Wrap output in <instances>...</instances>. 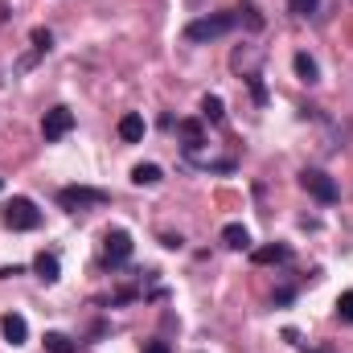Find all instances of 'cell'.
I'll return each mask as SVG.
<instances>
[{"label":"cell","instance_id":"cell-14","mask_svg":"<svg viewBox=\"0 0 353 353\" xmlns=\"http://www.w3.org/2000/svg\"><path fill=\"white\" fill-rule=\"evenodd\" d=\"M33 271H37V279H41V283H58V255L41 251V255L33 259Z\"/></svg>","mask_w":353,"mask_h":353},{"label":"cell","instance_id":"cell-6","mask_svg":"<svg viewBox=\"0 0 353 353\" xmlns=\"http://www.w3.org/2000/svg\"><path fill=\"white\" fill-rule=\"evenodd\" d=\"M132 259V234L128 230H107L103 234V263L107 267H119Z\"/></svg>","mask_w":353,"mask_h":353},{"label":"cell","instance_id":"cell-18","mask_svg":"<svg viewBox=\"0 0 353 353\" xmlns=\"http://www.w3.org/2000/svg\"><path fill=\"white\" fill-rule=\"evenodd\" d=\"M337 321H345V325H353V288H350V292H341V296H337Z\"/></svg>","mask_w":353,"mask_h":353},{"label":"cell","instance_id":"cell-25","mask_svg":"<svg viewBox=\"0 0 353 353\" xmlns=\"http://www.w3.org/2000/svg\"><path fill=\"white\" fill-rule=\"evenodd\" d=\"M12 275H21V267L12 263V267H0V279H12Z\"/></svg>","mask_w":353,"mask_h":353},{"label":"cell","instance_id":"cell-10","mask_svg":"<svg viewBox=\"0 0 353 353\" xmlns=\"http://www.w3.org/2000/svg\"><path fill=\"white\" fill-rule=\"evenodd\" d=\"M292 259V251L283 247V243H267V247H259V251H251V263L255 267H267V263H288Z\"/></svg>","mask_w":353,"mask_h":353},{"label":"cell","instance_id":"cell-17","mask_svg":"<svg viewBox=\"0 0 353 353\" xmlns=\"http://www.w3.org/2000/svg\"><path fill=\"white\" fill-rule=\"evenodd\" d=\"M46 353H79V345H74V337L50 329V333H46Z\"/></svg>","mask_w":353,"mask_h":353},{"label":"cell","instance_id":"cell-11","mask_svg":"<svg viewBox=\"0 0 353 353\" xmlns=\"http://www.w3.org/2000/svg\"><path fill=\"white\" fill-rule=\"evenodd\" d=\"M119 140H128V144H140V140H144V115L128 111V115L119 119Z\"/></svg>","mask_w":353,"mask_h":353},{"label":"cell","instance_id":"cell-23","mask_svg":"<svg viewBox=\"0 0 353 353\" xmlns=\"http://www.w3.org/2000/svg\"><path fill=\"white\" fill-rule=\"evenodd\" d=\"M292 296H296L292 288H279V292H275V304H292Z\"/></svg>","mask_w":353,"mask_h":353},{"label":"cell","instance_id":"cell-22","mask_svg":"<svg viewBox=\"0 0 353 353\" xmlns=\"http://www.w3.org/2000/svg\"><path fill=\"white\" fill-rule=\"evenodd\" d=\"M144 353H173V350H169V341H148Z\"/></svg>","mask_w":353,"mask_h":353},{"label":"cell","instance_id":"cell-5","mask_svg":"<svg viewBox=\"0 0 353 353\" xmlns=\"http://www.w3.org/2000/svg\"><path fill=\"white\" fill-rule=\"evenodd\" d=\"M70 132H74V111H70V107H50L46 119H41V136H46V144H58V140L70 136Z\"/></svg>","mask_w":353,"mask_h":353},{"label":"cell","instance_id":"cell-1","mask_svg":"<svg viewBox=\"0 0 353 353\" xmlns=\"http://www.w3.org/2000/svg\"><path fill=\"white\" fill-rule=\"evenodd\" d=\"M239 25V12H210V17H197L185 25V41H214V37H226L230 29Z\"/></svg>","mask_w":353,"mask_h":353},{"label":"cell","instance_id":"cell-20","mask_svg":"<svg viewBox=\"0 0 353 353\" xmlns=\"http://www.w3.org/2000/svg\"><path fill=\"white\" fill-rule=\"evenodd\" d=\"M288 8H292L296 17H312V12L321 8V0H288Z\"/></svg>","mask_w":353,"mask_h":353},{"label":"cell","instance_id":"cell-16","mask_svg":"<svg viewBox=\"0 0 353 353\" xmlns=\"http://www.w3.org/2000/svg\"><path fill=\"white\" fill-rule=\"evenodd\" d=\"M161 181H165L161 165H136V169H132V185H140V189H144V185H161Z\"/></svg>","mask_w":353,"mask_h":353},{"label":"cell","instance_id":"cell-24","mask_svg":"<svg viewBox=\"0 0 353 353\" xmlns=\"http://www.w3.org/2000/svg\"><path fill=\"white\" fill-rule=\"evenodd\" d=\"M161 243H165V247H169V251H176V247H181V234H165V239H161Z\"/></svg>","mask_w":353,"mask_h":353},{"label":"cell","instance_id":"cell-7","mask_svg":"<svg viewBox=\"0 0 353 353\" xmlns=\"http://www.w3.org/2000/svg\"><path fill=\"white\" fill-rule=\"evenodd\" d=\"M0 333H4L8 345H25V341H29V325H25L21 312H4V316H0Z\"/></svg>","mask_w":353,"mask_h":353},{"label":"cell","instance_id":"cell-19","mask_svg":"<svg viewBox=\"0 0 353 353\" xmlns=\"http://www.w3.org/2000/svg\"><path fill=\"white\" fill-rule=\"evenodd\" d=\"M33 50L37 54H50L54 50V33L50 29H33Z\"/></svg>","mask_w":353,"mask_h":353},{"label":"cell","instance_id":"cell-8","mask_svg":"<svg viewBox=\"0 0 353 353\" xmlns=\"http://www.w3.org/2000/svg\"><path fill=\"white\" fill-rule=\"evenodd\" d=\"M176 132H181V140H185V152L197 157V148L205 144V128H201V119H181Z\"/></svg>","mask_w":353,"mask_h":353},{"label":"cell","instance_id":"cell-15","mask_svg":"<svg viewBox=\"0 0 353 353\" xmlns=\"http://www.w3.org/2000/svg\"><path fill=\"white\" fill-rule=\"evenodd\" d=\"M201 119H205V123H222V119H226V103H222L218 94H205V99H201Z\"/></svg>","mask_w":353,"mask_h":353},{"label":"cell","instance_id":"cell-2","mask_svg":"<svg viewBox=\"0 0 353 353\" xmlns=\"http://www.w3.org/2000/svg\"><path fill=\"white\" fill-rule=\"evenodd\" d=\"M0 222H4L8 230H37V226H41V210H37L29 197H12V201H4V210H0Z\"/></svg>","mask_w":353,"mask_h":353},{"label":"cell","instance_id":"cell-27","mask_svg":"<svg viewBox=\"0 0 353 353\" xmlns=\"http://www.w3.org/2000/svg\"><path fill=\"white\" fill-rule=\"evenodd\" d=\"M0 189H4V181H0Z\"/></svg>","mask_w":353,"mask_h":353},{"label":"cell","instance_id":"cell-26","mask_svg":"<svg viewBox=\"0 0 353 353\" xmlns=\"http://www.w3.org/2000/svg\"><path fill=\"white\" fill-rule=\"evenodd\" d=\"M300 353H329V350H312V345H300Z\"/></svg>","mask_w":353,"mask_h":353},{"label":"cell","instance_id":"cell-12","mask_svg":"<svg viewBox=\"0 0 353 353\" xmlns=\"http://www.w3.org/2000/svg\"><path fill=\"white\" fill-rule=\"evenodd\" d=\"M222 243H226L230 251H247V247H251V230H247L243 222H230V226L222 230Z\"/></svg>","mask_w":353,"mask_h":353},{"label":"cell","instance_id":"cell-9","mask_svg":"<svg viewBox=\"0 0 353 353\" xmlns=\"http://www.w3.org/2000/svg\"><path fill=\"white\" fill-rule=\"evenodd\" d=\"M259 58H263V54H259L255 46H243V50H234L230 66H234V70H239L243 79H251V74H259Z\"/></svg>","mask_w":353,"mask_h":353},{"label":"cell","instance_id":"cell-13","mask_svg":"<svg viewBox=\"0 0 353 353\" xmlns=\"http://www.w3.org/2000/svg\"><path fill=\"white\" fill-rule=\"evenodd\" d=\"M292 66H296V79H300V83H308V87H312V83H321V66H316L308 54H296V58H292Z\"/></svg>","mask_w":353,"mask_h":353},{"label":"cell","instance_id":"cell-4","mask_svg":"<svg viewBox=\"0 0 353 353\" xmlns=\"http://www.w3.org/2000/svg\"><path fill=\"white\" fill-rule=\"evenodd\" d=\"M300 185H304V189H308V193H312L321 205H333V201L341 197L337 181H333L329 173H321V169H304V173H300Z\"/></svg>","mask_w":353,"mask_h":353},{"label":"cell","instance_id":"cell-21","mask_svg":"<svg viewBox=\"0 0 353 353\" xmlns=\"http://www.w3.org/2000/svg\"><path fill=\"white\" fill-rule=\"evenodd\" d=\"M247 83H251V94H255V103L263 107V103H267V87H263V74H251Z\"/></svg>","mask_w":353,"mask_h":353},{"label":"cell","instance_id":"cell-3","mask_svg":"<svg viewBox=\"0 0 353 353\" xmlns=\"http://www.w3.org/2000/svg\"><path fill=\"white\" fill-rule=\"evenodd\" d=\"M58 201H62V210L79 214V210H90V205H107L111 193H107V189H90V185H66V189L58 193Z\"/></svg>","mask_w":353,"mask_h":353}]
</instances>
